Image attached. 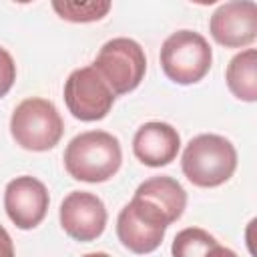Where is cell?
I'll use <instances>...</instances> for the list:
<instances>
[{
    "label": "cell",
    "mask_w": 257,
    "mask_h": 257,
    "mask_svg": "<svg viewBox=\"0 0 257 257\" xmlns=\"http://www.w3.org/2000/svg\"><path fill=\"white\" fill-rule=\"evenodd\" d=\"M66 173L82 183H104L122 165V149L114 135L106 131H86L76 135L62 155Z\"/></svg>",
    "instance_id": "6da1fadb"
},
{
    "label": "cell",
    "mask_w": 257,
    "mask_h": 257,
    "mask_svg": "<svg viewBox=\"0 0 257 257\" xmlns=\"http://www.w3.org/2000/svg\"><path fill=\"white\" fill-rule=\"evenodd\" d=\"M181 169L183 175L197 187H219L233 177L237 169V151L229 139L203 133L187 143Z\"/></svg>",
    "instance_id": "7a4b0ae2"
},
{
    "label": "cell",
    "mask_w": 257,
    "mask_h": 257,
    "mask_svg": "<svg viewBox=\"0 0 257 257\" xmlns=\"http://www.w3.org/2000/svg\"><path fill=\"white\" fill-rule=\"evenodd\" d=\"M64 133V122L48 98L30 96L16 104L10 116V135L26 151L42 153L58 145Z\"/></svg>",
    "instance_id": "3957f363"
},
{
    "label": "cell",
    "mask_w": 257,
    "mask_h": 257,
    "mask_svg": "<svg viewBox=\"0 0 257 257\" xmlns=\"http://www.w3.org/2000/svg\"><path fill=\"white\" fill-rule=\"evenodd\" d=\"M159 58L169 80L177 84H195L211 70L213 50L203 34L185 28L165 38Z\"/></svg>",
    "instance_id": "277c9868"
},
{
    "label": "cell",
    "mask_w": 257,
    "mask_h": 257,
    "mask_svg": "<svg viewBox=\"0 0 257 257\" xmlns=\"http://www.w3.org/2000/svg\"><path fill=\"white\" fill-rule=\"evenodd\" d=\"M171 219L153 201L133 195L116 219V237L133 253H153L165 239Z\"/></svg>",
    "instance_id": "5b68a950"
},
{
    "label": "cell",
    "mask_w": 257,
    "mask_h": 257,
    "mask_svg": "<svg viewBox=\"0 0 257 257\" xmlns=\"http://www.w3.org/2000/svg\"><path fill=\"white\" fill-rule=\"evenodd\" d=\"M92 66L118 96L135 90L141 84L147 72V56L137 40L118 36L102 44Z\"/></svg>",
    "instance_id": "8992f818"
},
{
    "label": "cell",
    "mask_w": 257,
    "mask_h": 257,
    "mask_svg": "<svg viewBox=\"0 0 257 257\" xmlns=\"http://www.w3.org/2000/svg\"><path fill=\"white\" fill-rule=\"evenodd\" d=\"M62 94L68 112L84 122L104 118L116 98L108 82L92 64L72 70L64 82Z\"/></svg>",
    "instance_id": "52a82bcc"
},
{
    "label": "cell",
    "mask_w": 257,
    "mask_h": 257,
    "mask_svg": "<svg viewBox=\"0 0 257 257\" xmlns=\"http://www.w3.org/2000/svg\"><path fill=\"white\" fill-rule=\"evenodd\" d=\"M58 219L60 227L70 239L90 243L104 233L108 213L102 199L94 193L72 191L62 199Z\"/></svg>",
    "instance_id": "ba28073f"
},
{
    "label": "cell",
    "mask_w": 257,
    "mask_h": 257,
    "mask_svg": "<svg viewBox=\"0 0 257 257\" xmlns=\"http://www.w3.org/2000/svg\"><path fill=\"white\" fill-rule=\"evenodd\" d=\"M48 189L30 175L12 179L4 189V209L8 219L22 231L38 227L48 211Z\"/></svg>",
    "instance_id": "9c48e42d"
},
{
    "label": "cell",
    "mask_w": 257,
    "mask_h": 257,
    "mask_svg": "<svg viewBox=\"0 0 257 257\" xmlns=\"http://www.w3.org/2000/svg\"><path fill=\"white\" fill-rule=\"evenodd\" d=\"M213 40L225 48H243L257 38V6L253 0H229L209 20Z\"/></svg>",
    "instance_id": "30bf717a"
},
{
    "label": "cell",
    "mask_w": 257,
    "mask_h": 257,
    "mask_svg": "<svg viewBox=\"0 0 257 257\" xmlns=\"http://www.w3.org/2000/svg\"><path fill=\"white\" fill-rule=\"evenodd\" d=\"M181 149V137L169 122L151 120L137 128L133 139L135 157L147 167H165L173 163Z\"/></svg>",
    "instance_id": "8fae6325"
},
{
    "label": "cell",
    "mask_w": 257,
    "mask_h": 257,
    "mask_svg": "<svg viewBox=\"0 0 257 257\" xmlns=\"http://www.w3.org/2000/svg\"><path fill=\"white\" fill-rule=\"evenodd\" d=\"M135 195H141V197L153 201L157 207H161L167 213V217L171 219V223L179 221L187 207V191L183 189V185L177 179L167 177V175L151 177V179L143 181L137 187Z\"/></svg>",
    "instance_id": "7c38bea8"
},
{
    "label": "cell",
    "mask_w": 257,
    "mask_h": 257,
    "mask_svg": "<svg viewBox=\"0 0 257 257\" xmlns=\"http://www.w3.org/2000/svg\"><path fill=\"white\" fill-rule=\"evenodd\" d=\"M225 80L233 96L245 102L257 100V52L247 48L235 54L225 70Z\"/></svg>",
    "instance_id": "4fadbf2b"
},
{
    "label": "cell",
    "mask_w": 257,
    "mask_h": 257,
    "mask_svg": "<svg viewBox=\"0 0 257 257\" xmlns=\"http://www.w3.org/2000/svg\"><path fill=\"white\" fill-rule=\"evenodd\" d=\"M171 253L175 257H197V255H225L233 253L219 245V241L199 227H187L175 235Z\"/></svg>",
    "instance_id": "5bb4252c"
},
{
    "label": "cell",
    "mask_w": 257,
    "mask_h": 257,
    "mask_svg": "<svg viewBox=\"0 0 257 257\" xmlns=\"http://www.w3.org/2000/svg\"><path fill=\"white\" fill-rule=\"evenodd\" d=\"M52 10L66 22L88 24L102 20L112 6V0H50Z\"/></svg>",
    "instance_id": "9a60e30c"
},
{
    "label": "cell",
    "mask_w": 257,
    "mask_h": 257,
    "mask_svg": "<svg viewBox=\"0 0 257 257\" xmlns=\"http://www.w3.org/2000/svg\"><path fill=\"white\" fill-rule=\"evenodd\" d=\"M16 80V64L12 54L0 46V98L8 94V90L12 88Z\"/></svg>",
    "instance_id": "2e32d148"
},
{
    "label": "cell",
    "mask_w": 257,
    "mask_h": 257,
    "mask_svg": "<svg viewBox=\"0 0 257 257\" xmlns=\"http://www.w3.org/2000/svg\"><path fill=\"white\" fill-rule=\"evenodd\" d=\"M14 255V245L8 235V231L0 225V257H12Z\"/></svg>",
    "instance_id": "e0dca14e"
},
{
    "label": "cell",
    "mask_w": 257,
    "mask_h": 257,
    "mask_svg": "<svg viewBox=\"0 0 257 257\" xmlns=\"http://www.w3.org/2000/svg\"><path fill=\"white\" fill-rule=\"evenodd\" d=\"M191 2H195V4H199V6H209V4H215V2H219V0H191Z\"/></svg>",
    "instance_id": "ac0fdd59"
},
{
    "label": "cell",
    "mask_w": 257,
    "mask_h": 257,
    "mask_svg": "<svg viewBox=\"0 0 257 257\" xmlns=\"http://www.w3.org/2000/svg\"><path fill=\"white\" fill-rule=\"evenodd\" d=\"M14 2H18V4H30V2H34V0H14Z\"/></svg>",
    "instance_id": "d6986e66"
}]
</instances>
